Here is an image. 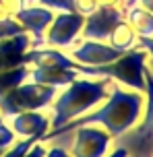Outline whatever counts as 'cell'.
Listing matches in <instances>:
<instances>
[{"instance_id": "f1b7e54d", "label": "cell", "mask_w": 153, "mask_h": 157, "mask_svg": "<svg viewBox=\"0 0 153 157\" xmlns=\"http://www.w3.org/2000/svg\"><path fill=\"white\" fill-rule=\"evenodd\" d=\"M147 66H149V68L153 71V60H147Z\"/></svg>"}, {"instance_id": "52a82bcc", "label": "cell", "mask_w": 153, "mask_h": 157, "mask_svg": "<svg viewBox=\"0 0 153 157\" xmlns=\"http://www.w3.org/2000/svg\"><path fill=\"white\" fill-rule=\"evenodd\" d=\"M66 54L73 58L77 64L83 66H99L116 60L124 52H118L108 41H97V39H77L73 46L66 50Z\"/></svg>"}, {"instance_id": "6da1fadb", "label": "cell", "mask_w": 153, "mask_h": 157, "mask_svg": "<svg viewBox=\"0 0 153 157\" xmlns=\"http://www.w3.org/2000/svg\"><path fill=\"white\" fill-rule=\"evenodd\" d=\"M143 108H145V93L124 89L122 85L114 83L110 95L99 105L89 110L87 114L66 122L64 126H60L56 130H48L44 134L41 143H48L52 139H60L64 134L73 132L79 126H99L112 139H120L137 126V122L143 116Z\"/></svg>"}, {"instance_id": "ffe728a7", "label": "cell", "mask_w": 153, "mask_h": 157, "mask_svg": "<svg viewBox=\"0 0 153 157\" xmlns=\"http://www.w3.org/2000/svg\"><path fill=\"white\" fill-rule=\"evenodd\" d=\"M19 33H25V31L15 19H4V21H0V39L13 37V35H19Z\"/></svg>"}, {"instance_id": "8fae6325", "label": "cell", "mask_w": 153, "mask_h": 157, "mask_svg": "<svg viewBox=\"0 0 153 157\" xmlns=\"http://www.w3.org/2000/svg\"><path fill=\"white\" fill-rule=\"evenodd\" d=\"M23 64H27V66H68V68H73L75 60L64 50L40 46V48H29L25 52Z\"/></svg>"}, {"instance_id": "4fadbf2b", "label": "cell", "mask_w": 153, "mask_h": 157, "mask_svg": "<svg viewBox=\"0 0 153 157\" xmlns=\"http://www.w3.org/2000/svg\"><path fill=\"white\" fill-rule=\"evenodd\" d=\"M145 108H143V120L137 122L135 139L141 143L153 141V71L145 68Z\"/></svg>"}, {"instance_id": "3957f363", "label": "cell", "mask_w": 153, "mask_h": 157, "mask_svg": "<svg viewBox=\"0 0 153 157\" xmlns=\"http://www.w3.org/2000/svg\"><path fill=\"white\" fill-rule=\"evenodd\" d=\"M149 54L141 48H132L128 52L118 56L116 60L99 66H83L75 62V71L83 77H95V78H110L116 85H122L126 89L145 93V68Z\"/></svg>"}, {"instance_id": "603a6c76", "label": "cell", "mask_w": 153, "mask_h": 157, "mask_svg": "<svg viewBox=\"0 0 153 157\" xmlns=\"http://www.w3.org/2000/svg\"><path fill=\"white\" fill-rule=\"evenodd\" d=\"M97 6H99L97 0H75V10L83 17H87L89 13H93Z\"/></svg>"}, {"instance_id": "277c9868", "label": "cell", "mask_w": 153, "mask_h": 157, "mask_svg": "<svg viewBox=\"0 0 153 157\" xmlns=\"http://www.w3.org/2000/svg\"><path fill=\"white\" fill-rule=\"evenodd\" d=\"M58 89L50 85H41L35 81H23L15 89L0 95V114L2 118H10L21 112H33V110H46L56 99Z\"/></svg>"}, {"instance_id": "5b68a950", "label": "cell", "mask_w": 153, "mask_h": 157, "mask_svg": "<svg viewBox=\"0 0 153 157\" xmlns=\"http://www.w3.org/2000/svg\"><path fill=\"white\" fill-rule=\"evenodd\" d=\"M83 23H85V17L79 15L77 10H73V13H54V19L48 25L46 35H44V46L58 48V50L66 52L81 37Z\"/></svg>"}, {"instance_id": "d6986e66", "label": "cell", "mask_w": 153, "mask_h": 157, "mask_svg": "<svg viewBox=\"0 0 153 157\" xmlns=\"http://www.w3.org/2000/svg\"><path fill=\"white\" fill-rule=\"evenodd\" d=\"M35 4L46 6L54 13H73L75 10V0H35Z\"/></svg>"}, {"instance_id": "7c38bea8", "label": "cell", "mask_w": 153, "mask_h": 157, "mask_svg": "<svg viewBox=\"0 0 153 157\" xmlns=\"http://www.w3.org/2000/svg\"><path fill=\"white\" fill-rule=\"evenodd\" d=\"M79 77V72L75 68H68V66H29V81L56 87V89L66 87Z\"/></svg>"}, {"instance_id": "4316f807", "label": "cell", "mask_w": 153, "mask_h": 157, "mask_svg": "<svg viewBox=\"0 0 153 157\" xmlns=\"http://www.w3.org/2000/svg\"><path fill=\"white\" fill-rule=\"evenodd\" d=\"M105 157H128V149L126 147H116V149L110 151Z\"/></svg>"}, {"instance_id": "30bf717a", "label": "cell", "mask_w": 153, "mask_h": 157, "mask_svg": "<svg viewBox=\"0 0 153 157\" xmlns=\"http://www.w3.org/2000/svg\"><path fill=\"white\" fill-rule=\"evenodd\" d=\"M8 126L13 128L17 139H35L41 141L44 134L50 130V116L41 110L21 112L8 118Z\"/></svg>"}, {"instance_id": "d4e9b609", "label": "cell", "mask_w": 153, "mask_h": 157, "mask_svg": "<svg viewBox=\"0 0 153 157\" xmlns=\"http://www.w3.org/2000/svg\"><path fill=\"white\" fill-rule=\"evenodd\" d=\"M46 149H48V147H46V145H44L41 141H37V143H35V145L31 147V149L25 153L23 157H44V155H46Z\"/></svg>"}, {"instance_id": "9a60e30c", "label": "cell", "mask_w": 153, "mask_h": 157, "mask_svg": "<svg viewBox=\"0 0 153 157\" xmlns=\"http://www.w3.org/2000/svg\"><path fill=\"white\" fill-rule=\"evenodd\" d=\"M137 37L139 35L128 25V21L122 19V21L116 23V27H114L112 31H110V35H108L105 41H108L112 48H116L118 52H128V50H132V48H137Z\"/></svg>"}, {"instance_id": "ac0fdd59", "label": "cell", "mask_w": 153, "mask_h": 157, "mask_svg": "<svg viewBox=\"0 0 153 157\" xmlns=\"http://www.w3.org/2000/svg\"><path fill=\"white\" fill-rule=\"evenodd\" d=\"M35 143H37L35 139H19V141H15L10 147H6V149L2 151L0 157H23Z\"/></svg>"}, {"instance_id": "9c48e42d", "label": "cell", "mask_w": 153, "mask_h": 157, "mask_svg": "<svg viewBox=\"0 0 153 157\" xmlns=\"http://www.w3.org/2000/svg\"><path fill=\"white\" fill-rule=\"evenodd\" d=\"M52 19H54V10H50L46 6H40L35 2L33 4H25L15 17V21L31 37V48L44 46V35H46L48 25L52 23Z\"/></svg>"}, {"instance_id": "2e32d148", "label": "cell", "mask_w": 153, "mask_h": 157, "mask_svg": "<svg viewBox=\"0 0 153 157\" xmlns=\"http://www.w3.org/2000/svg\"><path fill=\"white\" fill-rule=\"evenodd\" d=\"M31 48V37L27 33H19L13 37L0 39V56L8 58H23V54Z\"/></svg>"}, {"instance_id": "8992f818", "label": "cell", "mask_w": 153, "mask_h": 157, "mask_svg": "<svg viewBox=\"0 0 153 157\" xmlns=\"http://www.w3.org/2000/svg\"><path fill=\"white\" fill-rule=\"evenodd\" d=\"M75 139L71 145V157H105L110 153L112 136L99 126H79L75 128Z\"/></svg>"}, {"instance_id": "f546056e", "label": "cell", "mask_w": 153, "mask_h": 157, "mask_svg": "<svg viewBox=\"0 0 153 157\" xmlns=\"http://www.w3.org/2000/svg\"><path fill=\"white\" fill-rule=\"evenodd\" d=\"M33 2H35V0H27V4H33Z\"/></svg>"}, {"instance_id": "5bb4252c", "label": "cell", "mask_w": 153, "mask_h": 157, "mask_svg": "<svg viewBox=\"0 0 153 157\" xmlns=\"http://www.w3.org/2000/svg\"><path fill=\"white\" fill-rule=\"evenodd\" d=\"M124 10V19L128 21V25L135 29L139 37H149L153 35V13H149L147 8L132 4L128 8H122Z\"/></svg>"}, {"instance_id": "ba28073f", "label": "cell", "mask_w": 153, "mask_h": 157, "mask_svg": "<svg viewBox=\"0 0 153 157\" xmlns=\"http://www.w3.org/2000/svg\"><path fill=\"white\" fill-rule=\"evenodd\" d=\"M124 19V10L120 6H97L93 13L85 17L81 29V39H97L105 41L116 23Z\"/></svg>"}, {"instance_id": "44dd1931", "label": "cell", "mask_w": 153, "mask_h": 157, "mask_svg": "<svg viewBox=\"0 0 153 157\" xmlns=\"http://www.w3.org/2000/svg\"><path fill=\"white\" fill-rule=\"evenodd\" d=\"M15 141H17V134L13 132V128H10L4 120H2V122H0V149L10 147Z\"/></svg>"}, {"instance_id": "e0dca14e", "label": "cell", "mask_w": 153, "mask_h": 157, "mask_svg": "<svg viewBox=\"0 0 153 157\" xmlns=\"http://www.w3.org/2000/svg\"><path fill=\"white\" fill-rule=\"evenodd\" d=\"M27 78H29V66L27 64H19V66H13V68L0 71V95L15 89L17 85H21Z\"/></svg>"}, {"instance_id": "484cf974", "label": "cell", "mask_w": 153, "mask_h": 157, "mask_svg": "<svg viewBox=\"0 0 153 157\" xmlns=\"http://www.w3.org/2000/svg\"><path fill=\"white\" fill-rule=\"evenodd\" d=\"M44 157H71V155H68V149H64V147H52V149H46Z\"/></svg>"}, {"instance_id": "7402d4cb", "label": "cell", "mask_w": 153, "mask_h": 157, "mask_svg": "<svg viewBox=\"0 0 153 157\" xmlns=\"http://www.w3.org/2000/svg\"><path fill=\"white\" fill-rule=\"evenodd\" d=\"M0 4L4 6V10H6V15L10 17V19H15L17 13L27 4V0H0Z\"/></svg>"}, {"instance_id": "1f68e13d", "label": "cell", "mask_w": 153, "mask_h": 157, "mask_svg": "<svg viewBox=\"0 0 153 157\" xmlns=\"http://www.w3.org/2000/svg\"><path fill=\"white\" fill-rule=\"evenodd\" d=\"M2 151H4V149H0V155H2Z\"/></svg>"}, {"instance_id": "cb8c5ba5", "label": "cell", "mask_w": 153, "mask_h": 157, "mask_svg": "<svg viewBox=\"0 0 153 157\" xmlns=\"http://www.w3.org/2000/svg\"><path fill=\"white\" fill-rule=\"evenodd\" d=\"M137 48L145 50L147 54H149V58L153 60V35H149V37H137Z\"/></svg>"}, {"instance_id": "7a4b0ae2", "label": "cell", "mask_w": 153, "mask_h": 157, "mask_svg": "<svg viewBox=\"0 0 153 157\" xmlns=\"http://www.w3.org/2000/svg\"><path fill=\"white\" fill-rule=\"evenodd\" d=\"M114 87V81L110 78H95V77H83L75 78L73 83L58 89L56 99L52 101V116H50V130H56L66 122L87 114L95 105L104 101L110 95Z\"/></svg>"}, {"instance_id": "4dcf8cb0", "label": "cell", "mask_w": 153, "mask_h": 157, "mask_svg": "<svg viewBox=\"0 0 153 157\" xmlns=\"http://www.w3.org/2000/svg\"><path fill=\"white\" fill-rule=\"evenodd\" d=\"M2 120H4V118H2V114H0V122H2Z\"/></svg>"}, {"instance_id": "83f0119b", "label": "cell", "mask_w": 153, "mask_h": 157, "mask_svg": "<svg viewBox=\"0 0 153 157\" xmlns=\"http://www.w3.org/2000/svg\"><path fill=\"white\" fill-rule=\"evenodd\" d=\"M97 4L99 6H120L124 4V0H97Z\"/></svg>"}]
</instances>
